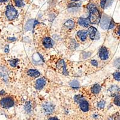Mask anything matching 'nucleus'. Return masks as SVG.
Wrapping results in <instances>:
<instances>
[{
	"instance_id": "nucleus-1",
	"label": "nucleus",
	"mask_w": 120,
	"mask_h": 120,
	"mask_svg": "<svg viewBox=\"0 0 120 120\" xmlns=\"http://www.w3.org/2000/svg\"><path fill=\"white\" fill-rule=\"evenodd\" d=\"M88 8L90 11V16H89V19H90V22L92 23L96 24L100 21V15L99 11L94 4L88 5Z\"/></svg>"
},
{
	"instance_id": "nucleus-2",
	"label": "nucleus",
	"mask_w": 120,
	"mask_h": 120,
	"mask_svg": "<svg viewBox=\"0 0 120 120\" xmlns=\"http://www.w3.org/2000/svg\"><path fill=\"white\" fill-rule=\"evenodd\" d=\"M6 17L9 20L11 21L16 18L17 15H18V11L13 6L11 5H8L6 8Z\"/></svg>"
},
{
	"instance_id": "nucleus-3",
	"label": "nucleus",
	"mask_w": 120,
	"mask_h": 120,
	"mask_svg": "<svg viewBox=\"0 0 120 120\" xmlns=\"http://www.w3.org/2000/svg\"><path fill=\"white\" fill-rule=\"evenodd\" d=\"M112 20L106 15H103L101 18L100 25V26L103 30H108L109 28V26L111 25V23L112 22Z\"/></svg>"
},
{
	"instance_id": "nucleus-4",
	"label": "nucleus",
	"mask_w": 120,
	"mask_h": 120,
	"mask_svg": "<svg viewBox=\"0 0 120 120\" xmlns=\"http://www.w3.org/2000/svg\"><path fill=\"white\" fill-rule=\"evenodd\" d=\"M1 106L4 109H8L11 108L14 105V100L10 97H6L2 98L0 100Z\"/></svg>"
},
{
	"instance_id": "nucleus-5",
	"label": "nucleus",
	"mask_w": 120,
	"mask_h": 120,
	"mask_svg": "<svg viewBox=\"0 0 120 120\" xmlns=\"http://www.w3.org/2000/svg\"><path fill=\"white\" fill-rule=\"evenodd\" d=\"M88 34L92 40H98L100 38V33L96 30V28L91 26L88 30Z\"/></svg>"
},
{
	"instance_id": "nucleus-6",
	"label": "nucleus",
	"mask_w": 120,
	"mask_h": 120,
	"mask_svg": "<svg viewBox=\"0 0 120 120\" xmlns=\"http://www.w3.org/2000/svg\"><path fill=\"white\" fill-rule=\"evenodd\" d=\"M99 56L102 60H106L109 57V52L105 47H102L99 51Z\"/></svg>"
},
{
	"instance_id": "nucleus-7",
	"label": "nucleus",
	"mask_w": 120,
	"mask_h": 120,
	"mask_svg": "<svg viewBox=\"0 0 120 120\" xmlns=\"http://www.w3.org/2000/svg\"><path fill=\"white\" fill-rule=\"evenodd\" d=\"M38 23V22L37 21H36V20H34V19H30V20L27 21V22L25 24V30H26V31H30Z\"/></svg>"
},
{
	"instance_id": "nucleus-8",
	"label": "nucleus",
	"mask_w": 120,
	"mask_h": 120,
	"mask_svg": "<svg viewBox=\"0 0 120 120\" xmlns=\"http://www.w3.org/2000/svg\"><path fill=\"white\" fill-rule=\"evenodd\" d=\"M46 82V80H45L44 78L38 79V80H37V81H36L35 87H36V89H37V90H41V89L45 85Z\"/></svg>"
},
{
	"instance_id": "nucleus-9",
	"label": "nucleus",
	"mask_w": 120,
	"mask_h": 120,
	"mask_svg": "<svg viewBox=\"0 0 120 120\" xmlns=\"http://www.w3.org/2000/svg\"><path fill=\"white\" fill-rule=\"evenodd\" d=\"M78 23L81 26H83L84 27H88L90 24V21L89 18H79L78 20Z\"/></svg>"
},
{
	"instance_id": "nucleus-10",
	"label": "nucleus",
	"mask_w": 120,
	"mask_h": 120,
	"mask_svg": "<svg viewBox=\"0 0 120 120\" xmlns=\"http://www.w3.org/2000/svg\"><path fill=\"white\" fill-rule=\"evenodd\" d=\"M43 109L45 112L47 113H51L53 111L54 107L53 105L51 103H45L43 106Z\"/></svg>"
},
{
	"instance_id": "nucleus-11",
	"label": "nucleus",
	"mask_w": 120,
	"mask_h": 120,
	"mask_svg": "<svg viewBox=\"0 0 120 120\" xmlns=\"http://www.w3.org/2000/svg\"><path fill=\"white\" fill-rule=\"evenodd\" d=\"M57 66L58 68V69H62L63 70V73L64 74H67V70L66 68V65H65V63H64V60H61L58 61V63H57Z\"/></svg>"
},
{
	"instance_id": "nucleus-12",
	"label": "nucleus",
	"mask_w": 120,
	"mask_h": 120,
	"mask_svg": "<svg viewBox=\"0 0 120 120\" xmlns=\"http://www.w3.org/2000/svg\"><path fill=\"white\" fill-rule=\"evenodd\" d=\"M79 106H80L81 109L83 112H87L89 110L88 103L86 101H85V100H84L80 103Z\"/></svg>"
},
{
	"instance_id": "nucleus-13",
	"label": "nucleus",
	"mask_w": 120,
	"mask_h": 120,
	"mask_svg": "<svg viewBox=\"0 0 120 120\" xmlns=\"http://www.w3.org/2000/svg\"><path fill=\"white\" fill-rule=\"evenodd\" d=\"M109 91H110L111 96H116V94L118 93L119 91H120V89L116 85H113V86H111L110 88H109Z\"/></svg>"
},
{
	"instance_id": "nucleus-14",
	"label": "nucleus",
	"mask_w": 120,
	"mask_h": 120,
	"mask_svg": "<svg viewBox=\"0 0 120 120\" xmlns=\"http://www.w3.org/2000/svg\"><path fill=\"white\" fill-rule=\"evenodd\" d=\"M88 32L85 30H82V31H79L78 33V36H79V38H81L82 41H85L87 37Z\"/></svg>"
},
{
	"instance_id": "nucleus-15",
	"label": "nucleus",
	"mask_w": 120,
	"mask_h": 120,
	"mask_svg": "<svg viewBox=\"0 0 120 120\" xmlns=\"http://www.w3.org/2000/svg\"><path fill=\"white\" fill-rule=\"evenodd\" d=\"M43 45L46 48H50L52 46V40L49 37H46L43 40Z\"/></svg>"
},
{
	"instance_id": "nucleus-16",
	"label": "nucleus",
	"mask_w": 120,
	"mask_h": 120,
	"mask_svg": "<svg viewBox=\"0 0 120 120\" xmlns=\"http://www.w3.org/2000/svg\"><path fill=\"white\" fill-rule=\"evenodd\" d=\"M28 75L33 77H38L40 76L39 71L36 70H29L28 71Z\"/></svg>"
},
{
	"instance_id": "nucleus-17",
	"label": "nucleus",
	"mask_w": 120,
	"mask_h": 120,
	"mask_svg": "<svg viewBox=\"0 0 120 120\" xmlns=\"http://www.w3.org/2000/svg\"><path fill=\"white\" fill-rule=\"evenodd\" d=\"M100 90H101V87H100V85L98 84L94 85V86L92 87V89H91L93 93L96 94H98V93L100 92Z\"/></svg>"
},
{
	"instance_id": "nucleus-18",
	"label": "nucleus",
	"mask_w": 120,
	"mask_h": 120,
	"mask_svg": "<svg viewBox=\"0 0 120 120\" xmlns=\"http://www.w3.org/2000/svg\"><path fill=\"white\" fill-rule=\"evenodd\" d=\"M64 25H65L67 28L71 29L75 27V23H74L73 21H71V20H68L67 22H65Z\"/></svg>"
},
{
	"instance_id": "nucleus-19",
	"label": "nucleus",
	"mask_w": 120,
	"mask_h": 120,
	"mask_svg": "<svg viewBox=\"0 0 120 120\" xmlns=\"http://www.w3.org/2000/svg\"><path fill=\"white\" fill-rule=\"evenodd\" d=\"M15 4L18 7H22L24 6L23 0H15Z\"/></svg>"
},
{
	"instance_id": "nucleus-20",
	"label": "nucleus",
	"mask_w": 120,
	"mask_h": 120,
	"mask_svg": "<svg viewBox=\"0 0 120 120\" xmlns=\"http://www.w3.org/2000/svg\"><path fill=\"white\" fill-rule=\"evenodd\" d=\"M70 85L71 86V87L74 88H78L79 87V83L78 81H73L71 83H70Z\"/></svg>"
},
{
	"instance_id": "nucleus-21",
	"label": "nucleus",
	"mask_w": 120,
	"mask_h": 120,
	"mask_svg": "<svg viewBox=\"0 0 120 120\" xmlns=\"http://www.w3.org/2000/svg\"><path fill=\"white\" fill-rule=\"evenodd\" d=\"M75 101H76L77 103H81L82 101H83L84 99H83V97H82V96L78 95V96H75Z\"/></svg>"
},
{
	"instance_id": "nucleus-22",
	"label": "nucleus",
	"mask_w": 120,
	"mask_h": 120,
	"mask_svg": "<svg viewBox=\"0 0 120 120\" xmlns=\"http://www.w3.org/2000/svg\"><path fill=\"white\" fill-rule=\"evenodd\" d=\"M114 103L116 105L120 106V96H117L115 97L114 98V101H113Z\"/></svg>"
},
{
	"instance_id": "nucleus-23",
	"label": "nucleus",
	"mask_w": 120,
	"mask_h": 120,
	"mask_svg": "<svg viewBox=\"0 0 120 120\" xmlns=\"http://www.w3.org/2000/svg\"><path fill=\"white\" fill-rule=\"evenodd\" d=\"M113 77L116 81H120V72H116L113 74Z\"/></svg>"
},
{
	"instance_id": "nucleus-24",
	"label": "nucleus",
	"mask_w": 120,
	"mask_h": 120,
	"mask_svg": "<svg viewBox=\"0 0 120 120\" xmlns=\"http://www.w3.org/2000/svg\"><path fill=\"white\" fill-rule=\"evenodd\" d=\"M17 62H18V60H13L10 61V64L13 67H15V66H16Z\"/></svg>"
},
{
	"instance_id": "nucleus-25",
	"label": "nucleus",
	"mask_w": 120,
	"mask_h": 120,
	"mask_svg": "<svg viewBox=\"0 0 120 120\" xmlns=\"http://www.w3.org/2000/svg\"><path fill=\"white\" fill-rule=\"evenodd\" d=\"M105 102L104 101H100V102L98 103V107L99 108H100V109H102V108H103L104 106H105Z\"/></svg>"
},
{
	"instance_id": "nucleus-26",
	"label": "nucleus",
	"mask_w": 120,
	"mask_h": 120,
	"mask_svg": "<svg viewBox=\"0 0 120 120\" xmlns=\"http://www.w3.org/2000/svg\"><path fill=\"white\" fill-rule=\"evenodd\" d=\"M107 0H101V3H100V6H101V8H104L106 7V4Z\"/></svg>"
},
{
	"instance_id": "nucleus-27",
	"label": "nucleus",
	"mask_w": 120,
	"mask_h": 120,
	"mask_svg": "<svg viewBox=\"0 0 120 120\" xmlns=\"http://www.w3.org/2000/svg\"><path fill=\"white\" fill-rule=\"evenodd\" d=\"M91 64H93V66H97V65H98V63H97V61H96V60H92L91 61Z\"/></svg>"
},
{
	"instance_id": "nucleus-28",
	"label": "nucleus",
	"mask_w": 120,
	"mask_h": 120,
	"mask_svg": "<svg viewBox=\"0 0 120 120\" xmlns=\"http://www.w3.org/2000/svg\"><path fill=\"white\" fill-rule=\"evenodd\" d=\"M117 33L119 36H120V26H119L117 28Z\"/></svg>"
},
{
	"instance_id": "nucleus-29",
	"label": "nucleus",
	"mask_w": 120,
	"mask_h": 120,
	"mask_svg": "<svg viewBox=\"0 0 120 120\" xmlns=\"http://www.w3.org/2000/svg\"><path fill=\"white\" fill-rule=\"evenodd\" d=\"M49 120H59L56 117H52V118H49Z\"/></svg>"
},
{
	"instance_id": "nucleus-30",
	"label": "nucleus",
	"mask_w": 120,
	"mask_h": 120,
	"mask_svg": "<svg viewBox=\"0 0 120 120\" xmlns=\"http://www.w3.org/2000/svg\"><path fill=\"white\" fill-rule=\"evenodd\" d=\"M7 1H8V0H0V3H4V2Z\"/></svg>"
},
{
	"instance_id": "nucleus-31",
	"label": "nucleus",
	"mask_w": 120,
	"mask_h": 120,
	"mask_svg": "<svg viewBox=\"0 0 120 120\" xmlns=\"http://www.w3.org/2000/svg\"><path fill=\"white\" fill-rule=\"evenodd\" d=\"M72 1H79V0H71Z\"/></svg>"
},
{
	"instance_id": "nucleus-32",
	"label": "nucleus",
	"mask_w": 120,
	"mask_h": 120,
	"mask_svg": "<svg viewBox=\"0 0 120 120\" xmlns=\"http://www.w3.org/2000/svg\"><path fill=\"white\" fill-rule=\"evenodd\" d=\"M119 68H120V67H119Z\"/></svg>"
}]
</instances>
